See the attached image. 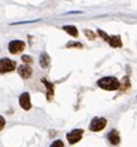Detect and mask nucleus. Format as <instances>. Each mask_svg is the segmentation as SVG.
<instances>
[{
	"mask_svg": "<svg viewBox=\"0 0 137 147\" xmlns=\"http://www.w3.org/2000/svg\"><path fill=\"white\" fill-rule=\"evenodd\" d=\"M16 68V62L9 58H1L0 59V74L12 72Z\"/></svg>",
	"mask_w": 137,
	"mask_h": 147,
	"instance_id": "3",
	"label": "nucleus"
},
{
	"mask_svg": "<svg viewBox=\"0 0 137 147\" xmlns=\"http://www.w3.org/2000/svg\"><path fill=\"white\" fill-rule=\"evenodd\" d=\"M82 135H84V130L82 129H73L72 131L67 133V139L69 144H74L77 142L81 141Z\"/></svg>",
	"mask_w": 137,
	"mask_h": 147,
	"instance_id": "5",
	"label": "nucleus"
},
{
	"mask_svg": "<svg viewBox=\"0 0 137 147\" xmlns=\"http://www.w3.org/2000/svg\"><path fill=\"white\" fill-rule=\"evenodd\" d=\"M18 102H20V107L22 108L24 110H30L31 109V100H30V95L29 92H24L21 93L20 98H18Z\"/></svg>",
	"mask_w": 137,
	"mask_h": 147,
	"instance_id": "6",
	"label": "nucleus"
},
{
	"mask_svg": "<svg viewBox=\"0 0 137 147\" xmlns=\"http://www.w3.org/2000/svg\"><path fill=\"white\" fill-rule=\"evenodd\" d=\"M50 147H64V143H63V141H60V139H56V141L52 142Z\"/></svg>",
	"mask_w": 137,
	"mask_h": 147,
	"instance_id": "16",
	"label": "nucleus"
},
{
	"mask_svg": "<svg viewBox=\"0 0 137 147\" xmlns=\"http://www.w3.org/2000/svg\"><path fill=\"white\" fill-rule=\"evenodd\" d=\"M107 42H108L110 46H111V47H114V49L122 47V45H123L120 36H108V40H107Z\"/></svg>",
	"mask_w": 137,
	"mask_h": 147,
	"instance_id": "10",
	"label": "nucleus"
},
{
	"mask_svg": "<svg viewBox=\"0 0 137 147\" xmlns=\"http://www.w3.org/2000/svg\"><path fill=\"white\" fill-rule=\"evenodd\" d=\"M42 83L45 84V87H46V97H47V100L49 101H51L52 97H54V92H55L54 84H52L51 82H49L47 79H45V78L42 79Z\"/></svg>",
	"mask_w": 137,
	"mask_h": 147,
	"instance_id": "8",
	"label": "nucleus"
},
{
	"mask_svg": "<svg viewBox=\"0 0 137 147\" xmlns=\"http://www.w3.org/2000/svg\"><path fill=\"white\" fill-rule=\"evenodd\" d=\"M25 46H26V43H25L24 41L13 40V41H11V42H9L8 50H9V53H11V54L16 55V54H20V53L25 49Z\"/></svg>",
	"mask_w": 137,
	"mask_h": 147,
	"instance_id": "4",
	"label": "nucleus"
},
{
	"mask_svg": "<svg viewBox=\"0 0 137 147\" xmlns=\"http://www.w3.org/2000/svg\"><path fill=\"white\" fill-rule=\"evenodd\" d=\"M107 138H108V142L112 144V146H118V144L120 143V134H119V131L116 129L111 130V131L108 133V135H107Z\"/></svg>",
	"mask_w": 137,
	"mask_h": 147,
	"instance_id": "9",
	"label": "nucleus"
},
{
	"mask_svg": "<svg viewBox=\"0 0 137 147\" xmlns=\"http://www.w3.org/2000/svg\"><path fill=\"white\" fill-rule=\"evenodd\" d=\"M39 66L42 68H47L50 66V55L46 51L41 53V55H39Z\"/></svg>",
	"mask_w": 137,
	"mask_h": 147,
	"instance_id": "11",
	"label": "nucleus"
},
{
	"mask_svg": "<svg viewBox=\"0 0 137 147\" xmlns=\"http://www.w3.org/2000/svg\"><path fill=\"white\" fill-rule=\"evenodd\" d=\"M98 87L104 91H116L119 89V80L115 76H103L97 82Z\"/></svg>",
	"mask_w": 137,
	"mask_h": 147,
	"instance_id": "1",
	"label": "nucleus"
},
{
	"mask_svg": "<svg viewBox=\"0 0 137 147\" xmlns=\"http://www.w3.org/2000/svg\"><path fill=\"white\" fill-rule=\"evenodd\" d=\"M4 126H5V119H4L3 116H0V131L4 129Z\"/></svg>",
	"mask_w": 137,
	"mask_h": 147,
	"instance_id": "19",
	"label": "nucleus"
},
{
	"mask_svg": "<svg viewBox=\"0 0 137 147\" xmlns=\"http://www.w3.org/2000/svg\"><path fill=\"white\" fill-rule=\"evenodd\" d=\"M21 61L24 62V64H30L31 62H33V58H31L30 55H22Z\"/></svg>",
	"mask_w": 137,
	"mask_h": 147,
	"instance_id": "15",
	"label": "nucleus"
},
{
	"mask_svg": "<svg viewBox=\"0 0 137 147\" xmlns=\"http://www.w3.org/2000/svg\"><path fill=\"white\" fill-rule=\"evenodd\" d=\"M63 30L65 32V33H68L69 36L74 37V38L78 36V29H77L74 25H64V26H63Z\"/></svg>",
	"mask_w": 137,
	"mask_h": 147,
	"instance_id": "13",
	"label": "nucleus"
},
{
	"mask_svg": "<svg viewBox=\"0 0 137 147\" xmlns=\"http://www.w3.org/2000/svg\"><path fill=\"white\" fill-rule=\"evenodd\" d=\"M68 47V49H70V47H77V49H82L84 46H82V43L80 42H76V41H69V42H67V45H65Z\"/></svg>",
	"mask_w": 137,
	"mask_h": 147,
	"instance_id": "14",
	"label": "nucleus"
},
{
	"mask_svg": "<svg viewBox=\"0 0 137 147\" xmlns=\"http://www.w3.org/2000/svg\"><path fill=\"white\" fill-rule=\"evenodd\" d=\"M17 72L22 79H29L31 76V74H33V70H31L29 64H21V66L17 67Z\"/></svg>",
	"mask_w": 137,
	"mask_h": 147,
	"instance_id": "7",
	"label": "nucleus"
},
{
	"mask_svg": "<svg viewBox=\"0 0 137 147\" xmlns=\"http://www.w3.org/2000/svg\"><path fill=\"white\" fill-rule=\"evenodd\" d=\"M107 125V119L104 117H94V118L91 119L90 125H89V129H90V131H102Z\"/></svg>",
	"mask_w": 137,
	"mask_h": 147,
	"instance_id": "2",
	"label": "nucleus"
},
{
	"mask_svg": "<svg viewBox=\"0 0 137 147\" xmlns=\"http://www.w3.org/2000/svg\"><path fill=\"white\" fill-rule=\"evenodd\" d=\"M39 20H31V21H20V22H12L11 25H21V24H33V22H37Z\"/></svg>",
	"mask_w": 137,
	"mask_h": 147,
	"instance_id": "18",
	"label": "nucleus"
},
{
	"mask_svg": "<svg viewBox=\"0 0 137 147\" xmlns=\"http://www.w3.org/2000/svg\"><path fill=\"white\" fill-rule=\"evenodd\" d=\"M84 33H85V36L89 37L90 40H95V34L93 33L91 30H88V29H85V30H84Z\"/></svg>",
	"mask_w": 137,
	"mask_h": 147,
	"instance_id": "17",
	"label": "nucleus"
},
{
	"mask_svg": "<svg viewBox=\"0 0 137 147\" xmlns=\"http://www.w3.org/2000/svg\"><path fill=\"white\" fill-rule=\"evenodd\" d=\"M131 88V82H129V78L124 76L122 79V82H119V91L120 92H125L127 89Z\"/></svg>",
	"mask_w": 137,
	"mask_h": 147,
	"instance_id": "12",
	"label": "nucleus"
}]
</instances>
